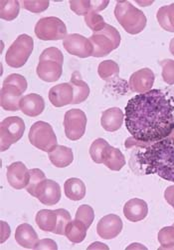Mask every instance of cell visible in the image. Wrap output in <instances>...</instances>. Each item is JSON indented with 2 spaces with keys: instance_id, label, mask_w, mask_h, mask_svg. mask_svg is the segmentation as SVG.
Segmentation results:
<instances>
[{
  "instance_id": "6da1fadb",
  "label": "cell",
  "mask_w": 174,
  "mask_h": 250,
  "mask_svg": "<svg viewBox=\"0 0 174 250\" xmlns=\"http://www.w3.org/2000/svg\"><path fill=\"white\" fill-rule=\"evenodd\" d=\"M125 126L133 138L142 143L167 138L174 131V96L165 90L151 89L129 99Z\"/></svg>"
},
{
  "instance_id": "7a4b0ae2",
  "label": "cell",
  "mask_w": 174,
  "mask_h": 250,
  "mask_svg": "<svg viewBox=\"0 0 174 250\" xmlns=\"http://www.w3.org/2000/svg\"><path fill=\"white\" fill-rule=\"evenodd\" d=\"M137 160L144 174H157L174 182V137L150 143L138 153Z\"/></svg>"
},
{
  "instance_id": "3957f363",
  "label": "cell",
  "mask_w": 174,
  "mask_h": 250,
  "mask_svg": "<svg viewBox=\"0 0 174 250\" xmlns=\"http://www.w3.org/2000/svg\"><path fill=\"white\" fill-rule=\"evenodd\" d=\"M115 16L122 27L129 34L140 33L146 26V17L129 1H119L115 7Z\"/></svg>"
},
{
  "instance_id": "277c9868",
  "label": "cell",
  "mask_w": 174,
  "mask_h": 250,
  "mask_svg": "<svg viewBox=\"0 0 174 250\" xmlns=\"http://www.w3.org/2000/svg\"><path fill=\"white\" fill-rule=\"evenodd\" d=\"M93 44L94 57H104L116 50L121 44V34L112 25L105 24L103 30L94 32L89 38Z\"/></svg>"
},
{
  "instance_id": "5b68a950",
  "label": "cell",
  "mask_w": 174,
  "mask_h": 250,
  "mask_svg": "<svg viewBox=\"0 0 174 250\" xmlns=\"http://www.w3.org/2000/svg\"><path fill=\"white\" fill-rule=\"evenodd\" d=\"M34 47V41L27 34L19 35L11 46L8 48L5 61L8 66L12 68L22 67L30 57Z\"/></svg>"
},
{
  "instance_id": "8992f818",
  "label": "cell",
  "mask_w": 174,
  "mask_h": 250,
  "mask_svg": "<svg viewBox=\"0 0 174 250\" xmlns=\"http://www.w3.org/2000/svg\"><path fill=\"white\" fill-rule=\"evenodd\" d=\"M28 138L34 147L49 152L57 145V137L51 125L44 121L35 122L29 131Z\"/></svg>"
},
{
  "instance_id": "52a82bcc",
  "label": "cell",
  "mask_w": 174,
  "mask_h": 250,
  "mask_svg": "<svg viewBox=\"0 0 174 250\" xmlns=\"http://www.w3.org/2000/svg\"><path fill=\"white\" fill-rule=\"evenodd\" d=\"M35 34L40 40L55 41L67 36V27L62 20L55 16L43 17L36 23Z\"/></svg>"
},
{
  "instance_id": "ba28073f",
  "label": "cell",
  "mask_w": 174,
  "mask_h": 250,
  "mask_svg": "<svg viewBox=\"0 0 174 250\" xmlns=\"http://www.w3.org/2000/svg\"><path fill=\"white\" fill-rule=\"evenodd\" d=\"M25 131V123L22 118L10 116L2 120L0 126V144L1 151L7 150L12 144L22 138Z\"/></svg>"
},
{
  "instance_id": "9c48e42d",
  "label": "cell",
  "mask_w": 174,
  "mask_h": 250,
  "mask_svg": "<svg viewBox=\"0 0 174 250\" xmlns=\"http://www.w3.org/2000/svg\"><path fill=\"white\" fill-rule=\"evenodd\" d=\"M87 116L81 109H71L65 113L64 127L67 138L76 141L83 137L86 132Z\"/></svg>"
},
{
  "instance_id": "30bf717a",
  "label": "cell",
  "mask_w": 174,
  "mask_h": 250,
  "mask_svg": "<svg viewBox=\"0 0 174 250\" xmlns=\"http://www.w3.org/2000/svg\"><path fill=\"white\" fill-rule=\"evenodd\" d=\"M63 45L66 51L71 55L80 58L93 56L94 47L92 42L89 38H86L81 34L73 33L67 35L63 40Z\"/></svg>"
},
{
  "instance_id": "8fae6325",
  "label": "cell",
  "mask_w": 174,
  "mask_h": 250,
  "mask_svg": "<svg viewBox=\"0 0 174 250\" xmlns=\"http://www.w3.org/2000/svg\"><path fill=\"white\" fill-rule=\"evenodd\" d=\"M7 181L14 189H23L30 180V170L27 169L23 162H14L7 167Z\"/></svg>"
},
{
  "instance_id": "7c38bea8",
  "label": "cell",
  "mask_w": 174,
  "mask_h": 250,
  "mask_svg": "<svg viewBox=\"0 0 174 250\" xmlns=\"http://www.w3.org/2000/svg\"><path fill=\"white\" fill-rule=\"evenodd\" d=\"M35 197L42 204L48 206L55 205L61 199V187L56 181L45 179L36 190Z\"/></svg>"
},
{
  "instance_id": "4fadbf2b",
  "label": "cell",
  "mask_w": 174,
  "mask_h": 250,
  "mask_svg": "<svg viewBox=\"0 0 174 250\" xmlns=\"http://www.w3.org/2000/svg\"><path fill=\"white\" fill-rule=\"evenodd\" d=\"M155 73L149 68H142L132 74L128 81L130 90L137 93H145L151 90L155 83Z\"/></svg>"
},
{
  "instance_id": "5bb4252c",
  "label": "cell",
  "mask_w": 174,
  "mask_h": 250,
  "mask_svg": "<svg viewBox=\"0 0 174 250\" xmlns=\"http://www.w3.org/2000/svg\"><path fill=\"white\" fill-rule=\"evenodd\" d=\"M122 230V221L116 214L104 216L97 225V232L103 239L116 238Z\"/></svg>"
},
{
  "instance_id": "9a60e30c",
  "label": "cell",
  "mask_w": 174,
  "mask_h": 250,
  "mask_svg": "<svg viewBox=\"0 0 174 250\" xmlns=\"http://www.w3.org/2000/svg\"><path fill=\"white\" fill-rule=\"evenodd\" d=\"M36 72L41 80L55 82L59 80L62 75L63 63L52 59H40Z\"/></svg>"
},
{
  "instance_id": "2e32d148",
  "label": "cell",
  "mask_w": 174,
  "mask_h": 250,
  "mask_svg": "<svg viewBox=\"0 0 174 250\" xmlns=\"http://www.w3.org/2000/svg\"><path fill=\"white\" fill-rule=\"evenodd\" d=\"M74 90L71 83H61L53 86L49 91V100L55 107H63L72 104Z\"/></svg>"
},
{
  "instance_id": "e0dca14e",
  "label": "cell",
  "mask_w": 174,
  "mask_h": 250,
  "mask_svg": "<svg viewBox=\"0 0 174 250\" xmlns=\"http://www.w3.org/2000/svg\"><path fill=\"white\" fill-rule=\"evenodd\" d=\"M148 213L147 203L139 198L128 200L123 206V214L125 218L132 222L143 220Z\"/></svg>"
},
{
  "instance_id": "ac0fdd59",
  "label": "cell",
  "mask_w": 174,
  "mask_h": 250,
  "mask_svg": "<svg viewBox=\"0 0 174 250\" xmlns=\"http://www.w3.org/2000/svg\"><path fill=\"white\" fill-rule=\"evenodd\" d=\"M45 109V101L43 97L36 93H30L22 97L20 101V110L25 115L36 117Z\"/></svg>"
},
{
  "instance_id": "d6986e66",
  "label": "cell",
  "mask_w": 174,
  "mask_h": 250,
  "mask_svg": "<svg viewBox=\"0 0 174 250\" xmlns=\"http://www.w3.org/2000/svg\"><path fill=\"white\" fill-rule=\"evenodd\" d=\"M23 92L18 87L10 84L1 88V106L7 111H17L20 109V101Z\"/></svg>"
},
{
  "instance_id": "ffe728a7",
  "label": "cell",
  "mask_w": 174,
  "mask_h": 250,
  "mask_svg": "<svg viewBox=\"0 0 174 250\" xmlns=\"http://www.w3.org/2000/svg\"><path fill=\"white\" fill-rule=\"evenodd\" d=\"M15 240L20 246L28 249H35L39 242V238L36 231L28 223L20 224L16 228Z\"/></svg>"
},
{
  "instance_id": "44dd1931",
  "label": "cell",
  "mask_w": 174,
  "mask_h": 250,
  "mask_svg": "<svg viewBox=\"0 0 174 250\" xmlns=\"http://www.w3.org/2000/svg\"><path fill=\"white\" fill-rule=\"evenodd\" d=\"M123 118L124 114L122 109L118 107L108 108L102 114L101 125L105 131L115 132L122 127Z\"/></svg>"
},
{
  "instance_id": "7402d4cb",
  "label": "cell",
  "mask_w": 174,
  "mask_h": 250,
  "mask_svg": "<svg viewBox=\"0 0 174 250\" xmlns=\"http://www.w3.org/2000/svg\"><path fill=\"white\" fill-rule=\"evenodd\" d=\"M48 155L51 163L58 168L67 167L74 160L72 149L63 146V145H56L51 151L48 152Z\"/></svg>"
},
{
  "instance_id": "603a6c76",
  "label": "cell",
  "mask_w": 174,
  "mask_h": 250,
  "mask_svg": "<svg viewBox=\"0 0 174 250\" xmlns=\"http://www.w3.org/2000/svg\"><path fill=\"white\" fill-rule=\"evenodd\" d=\"M103 163L108 169L113 171H120L125 165V157L120 149L113 147L108 144L103 155Z\"/></svg>"
},
{
  "instance_id": "cb8c5ba5",
  "label": "cell",
  "mask_w": 174,
  "mask_h": 250,
  "mask_svg": "<svg viewBox=\"0 0 174 250\" xmlns=\"http://www.w3.org/2000/svg\"><path fill=\"white\" fill-rule=\"evenodd\" d=\"M35 220L41 230L55 233L58 223V215L56 210L42 209L37 212Z\"/></svg>"
},
{
  "instance_id": "d4e9b609",
  "label": "cell",
  "mask_w": 174,
  "mask_h": 250,
  "mask_svg": "<svg viewBox=\"0 0 174 250\" xmlns=\"http://www.w3.org/2000/svg\"><path fill=\"white\" fill-rule=\"evenodd\" d=\"M70 83L74 90V99L72 104H79L87 100V98H88L90 95V87L82 79L78 71L73 72Z\"/></svg>"
},
{
  "instance_id": "484cf974",
  "label": "cell",
  "mask_w": 174,
  "mask_h": 250,
  "mask_svg": "<svg viewBox=\"0 0 174 250\" xmlns=\"http://www.w3.org/2000/svg\"><path fill=\"white\" fill-rule=\"evenodd\" d=\"M64 191L69 199L73 201L82 200L86 196V185L79 178H69L64 184Z\"/></svg>"
},
{
  "instance_id": "4316f807",
  "label": "cell",
  "mask_w": 174,
  "mask_h": 250,
  "mask_svg": "<svg viewBox=\"0 0 174 250\" xmlns=\"http://www.w3.org/2000/svg\"><path fill=\"white\" fill-rule=\"evenodd\" d=\"M88 229L82 221L75 218V220H71L67 225L65 235L73 243H81L85 240Z\"/></svg>"
},
{
  "instance_id": "83f0119b",
  "label": "cell",
  "mask_w": 174,
  "mask_h": 250,
  "mask_svg": "<svg viewBox=\"0 0 174 250\" xmlns=\"http://www.w3.org/2000/svg\"><path fill=\"white\" fill-rule=\"evenodd\" d=\"M157 18L162 29L174 32V3L161 6L157 13Z\"/></svg>"
},
{
  "instance_id": "f1b7e54d",
  "label": "cell",
  "mask_w": 174,
  "mask_h": 250,
  "mask_svg": "<svg viewBox=\"0 0 174 250\" xmlns=\"http://www.w3.org/2000/svg\"><path fill=\"white\" fill-rule=\"evenodd\" d=\"M20 11V3L17 0H1L0 1V16L6 21L14 20Z\"/></svg>"
},
{
  "instance_id": "f546056e",
  "label": "cell",
  "mask_w": 174,
  "mask_h": 250,
  "mask_svg": "<svg viewBox=\"0 0 174 250\" xmlns=\"http://www.w3.org/2000/svg\"><path fill=\"white\" fill-rule=\"evenodd\" d=\"M98 73L102 79L110 80L119 75L120 67L117 62L113 60H104L100 63Z\"/></svg>"
},
{
  "instance_id": "4dcf8cb0",
  "label": "cell",
  "mask_w": 174,
  "mask_h": 250,
  "mask_svg": "<svg viewBox=\"0 0 174 250\" xmlns=\"http://www.w3.org/2000/svg\"><path fill=\"white\" fill-rule=\"evenodd\" d=\"M157 239L160 243L159 250L174 249V226H166L160 229Z\"/></svg>"
},
{
  "instance_id": "1f68e13d",
  "label": "cell",
  "mask_w": 174,
  "mask_h": 250,
  "mask_svg": "<svg viewBox=\"0 0 174 250\" xmlns=\"http://www.w3.org/2000/svg\"><path fill=\"white\" fill-rule=\"evenodd\" d=\"M46 179L45 173L43 172L42 170L38 169V168H34L30 170V180L28 185L26 186V190L27 192L32 195L33 197H35L36 194V190L38 189V187L40 186V184Z\"/></svg>"
},
{
  "instance_id": "d6a6232c",
  "label": "cell",
  "mask_w": 174,
  "mask_h": 250,
  "mask_svg": "<svg viewBox=\"0 0 174 250\" xmlns=\"http://www.w3.org/2000/svg\"><path fill=\"white\" fill-rule=\"evenodd\" d=\"M107 145V141L103 138H98L92 143L90 147V155L94 162L98 164L103 163V155Z\"/></svg>"
},
{
  "instance_id": "836d02e7",
  "label": "cell",
  "mask_w": 174,
  "mask_h": 250,
  "mask_svg": "<svg viewBox=\"0 0 174 250\" xmlns=\"http://www.w3.org/2000/svg\"><path fill=\"white\" fill-rule=\"evenodd\" d=\"M76 219L82 221L87 227L90 228L94 219H95V212L94 209L90 205H81L76 212Z\"/></svg>"
},
{
  "instance_id": "e575fe53",
  "label": "cell",
  "mask_w": 174,
  "mask_h": 250,
  "mask_svg": "<svg viewBox=\"0 0 174 250\" xmlns=\"http://www.w3.org/2000/svg\"><path fill=\"white\" fill-rule=\"evenodd\" d=\"M85 22L87 26L92 29L94 32H99L103 30L106 24L104 18L94 11H90L88 14L85 15Z\"/></svg>"
},
{
  "instance_id": "d590c367",
  "label": "cell",
  "mask_w": 174,
  "mask_h": 250,
  "mask_svg": "<svg viewBox=\"0 0 174 250\" xmlns=\"http://www.w3.org/2000/svg\"><path fill=\"white\" fill-rule=\"evenodd\" d=\"M56 212L58 215V223L55 230V234L65 235L66 227L71 221V215L69 211H67L66 209H56Z\"/></svg>"
},
{
  "instance_id": "8d00e7d4",
  "label": "cell",
  "mask_w": 174,
  "mask_h": 250,
  "mask_svg": "<svg viewBox=\"0 0 174 250\" xmlns=\"http://www.w3.org/2000/svg\"><path fill=\"white\" fill-rule=\"evenodd\" d=\"M162 67V78L168 85H174V60L164 59L160 61Z\"/></svg>"
},
{
  "instance_id": "74e56055",
  "label": "cell",
  "mask_w": 174,
  "mask_h": 250,
  "mask_svg": "<svg viewBox=\"0 0 174 250\" xmlns=\"http://www.w3.org/2000/svg\"><path fill=\"white\" fill-rule=\"evenodd\" d=\"M23 7L33 13H40L45 11L48 7L50 2L48 0H37V1H29V0H24L22 2Z\"/></svg>"
},
{
  "instance_id": "f35d334b",
  "label": "cell",
  "mask_w": 174,
  "mask_h": 250,
  "mask_svg": "<svg viewBox=\"0 0 174 250\" xmlns=\"http://www.w3.org/2000/svg\"><path fill=\"white\" fill-rule=\"evenodd\" d=\"M6 84H10V85H14V86L18 87L23 93L27 89V81H26L25 77H23L20 74H16V73L10 74L9 76H7L5 78V80L3 81V85H6Z\"/></svg>"
},
{
  "instance_id": "ab89813d",
  "label": "cell",
  "mask_w": 174,
  "mask_h": 250,
  "mask_svg": "<svg viewBox=\"0 0 174 250\" xmlns=\"http://www.w3.org/2000/svg\"><path fill=\"white\" fill-rule=\"evenodd\" d=\"M71 10L78 15H87L91 11L90 0H72L70 1Z\"/></svg>"
},
{
  "instance_id": "60d3db41",
  "label": "cell",
  "mask_w": 174,
  "mask_h": 250,
  "mask_svg": "<svg viewBox=\"0 0 174 250\" xmlns=\"http://www.w3.org/2000/svg\"><path fill=\"white\" fill-rule=\"evenodd\" d=\"M40 59H52V60L59 61V62H61V63H63V61H64L63 53L61 52V50H59L56 47H49V48L45 49L41 53Z\"/></svg>"
},
{
  "instance_id": "b9f144b4",
  "label": "cell",
  "mask_w": 174,
  "mask_h": 250,
  "mask_svg": "<svg viewBox=\"0 0 174 250\" xmlns=\"http://www.w3.org/2000/svg\"><path fill=\"white\" fill-rule=\"evenodd\" d=\"M35 249H50V250H57L58 249V245L57 243L49 238H45L39 240L37 246Z\"/></svg>"
},
{
  "instance_id": "7bdbcfd3",
  "label": "cell",
  "mask_w": 174,
  "mask_h": 250,
  "mask_svg": "<svg viewBox=\"0 0 174 250\" xmlns=\"http://www.w3.org/2000/svg\"><path fill=\"white\" fill-rule=\"evenodd\" d=\"M164 198L166 202L174 208V185L167 187L164 191Z\"/></svg>"
},
{
  "instance_id": "ee69618b",
  "label": "cell",
  "mask_w": 174,
  "mask_h": 250,
  "mask_svg": "<svg viewBox=\"0 0 174 250\" xmlns=\"http://www.w3.org/2000/svg\"><path fill=\"white\" fill-rule=\"evenodd\" d=\"M108 5V1H91V11L96 13L103 11Z\"/></svg>"
},
{
  "instance_id": "f6af8a7d",
  "label": "cell",
  "mask_w": 174,
  "mask_h": 250,
  "mask_svg": "<svg viewBox=\"0 0 174 250\" xmlns=\"http://www.w3.org/2000/svg\"><path fill=\"white\" fill-rule=\"evenodd\" d=\"M10 236V227L5 221H1V243L5 242Z\"/></svg>"
},
{
  "instance_id": "bcb514c9",
  "label": "cell",
  "mask_w": 174,
  "mask_h": 250,
  "mask_svg": "<svg viewBox=\"0 0 174 250\" xmlns=\"http://www.w3.org/2000/svg\"><path fill=\"white\" fill-rule=\"evenodd\" d=\"M88 248H89V249H103V248L108 249V246H106L105 244L101 243V242H95V243L91 244Z\"/></svg>"
},
{
  "instance_id": "7dc6e473",
  "label": "cell",
  "mask_w": 174,
  "mask_h": 250,
  "mask_svg": "<svg viewBox=\"0 0 174 250\" xmlns=\"http://www.w3.org/2000/svg\"><path fill=\"white\" fill-rule=\"evenodd\" d=\"M132 248H143V249H146L145 246H143V245H141V244H139V243H134V244H132V245L127 246V249H132Z\"/></svg>"
},
{
  "instance_id": "c3c4849f",
  "label": "cell",
  "mask_w": 174,
  "mask_h": 250,
  "mask_svg": "<svg viewBox=\"0 0 174 250\" xmlns=\"http://www.w3.org/2000/svg\"><path fill=\"white\" fill-rule=\"evenodd\" d=\"M169 50L172 55H174V38L170 40V44H169Z\"/></svg>"
},
{
  "instance_id": "681fc988",
  "label": "cell",
  "mask_w": 174,
  "mask_h": 250,
  "mask_svg": "<svg viewBox=\"0 0 174 250\" xmlns=\"http://www.w3.org/2000/svg\"><path fill=\"white\" fill-rule=\"evenodd\" d=\"M173 226H174V224H173Z\"/></svg>"
}]
</instances>
